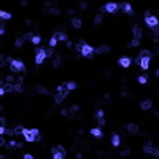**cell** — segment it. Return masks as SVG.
Masks as SVG:
<instances>
[{"mask_svg": "<svg viewBox=\"0 0 159 159\" xmlns=\"http://www.w3.org/2000/svg\"><path fill=\"white\" fill-rule=\"evenodd\" d=\"M24 139L27 140V142H38L40 140L38 129H26V132H24Z\"/></svg>", "mask_w": 159, "mask_h": 159, "instance_id": "obj_1", "label": "cell"}, {"mask_svg": "<svg viewBox=\"0 0 159 159\" xmlns=\"http://www.w3.org/2000/svg\"><path fill=\"white\" fill-rule=\"evenodd\" d=\"M145 22H147V26H148V27H151V29H156L159 26L158 18H156V16H153V14H150V13H147V14H145Z\"/></svg>", "mask_w": 159, "mask_h": 159, "instance_id": "obj_2", "label": "cell"}, {"mask_svg": "<svg viewBox=\"0 0 159 159\" xmlns=\"http://www.w3.org/2000/svg\"><path fill=\"white\" fill-rule=\"evenodd\" d=\"M10 68L13 72H22L24 68V62L22 60H18V59H10Z\"/></svg>", "mask_w": 159, "mask_h": 159, "instance_id": "obj_3", "label": "cell"}, {"mask_svg": "<svg viewBox=\"0 0 159 159\" xmlns=\"http://www.w3.org/2000/svg\"><path fill=\"white\" fill-rule=\"evenodd\" d=\"M94 53H95V49H94L92 46H89V45H86V43L81 45V49H80V54H81V56L92 57V56H94Z\"/></svg>", "mask_w": 159, "mask_h": 159, "instance_id": "obj_4", "label": "cell"}, {"mask_svg": "<svg viewBox=\"0 0 159 159\" xmlns=\"http://www.w3.org/2000/svg\"><path fill=\"white\" fill-rule=\"evenodd\" d=\"M143 151H145L147 154H150V156H156V158H159V148H154L150 142L145 143V147H143Z\"/></svg>", "mask_w": 159, "mask_h": 159, "instance_id": "obj_5", "label": "cell"}, {"mask_svg": "<svg viewBox=\"0 0 159 159\" xmlns=\"http://www.w3.org/2000/svg\"><path fill=\"white\" fill-rule=\"evenodd\" d=\"M48 57L46 54V49H43V48H40V49H37L35 53V64H38V65H41L43 64V60Z\"/></svg>", "mask_w": 159, "mask_h": 159, "instance_id": "obj_6", "label": "cell"}, {"mask_svg": "<svg viewBox=\"0 0 159 159\" xmlns=\"http://www.w3.org/2000/svg\"><path fill=\"white\" fill-rule=\"evenodd\" d=\"M118 8H119L118 3H115V2H108V3L103 7V10H105L107 13H116L118 11Z\"/></svg>", "mask_w": 159, "mask_h": 159, "instance_id": "obj_7", "label": "cell"}, {"mask_svg": "<svg viewBox=\"0 0 159 159\" xmlns=\"http://www.w3.org/2000/svg\"><path fill=\"white\" fill-rule=\"evenodd\" d=\"M95 119H97V123H99L100 126H103V124H105V118H103V110H97V113H95Z\"/></svg>", "mask_w": 159, "mask_h": 159, "instance_id": "obj_8", "label": "cell"}, {"mask_svg": "<svg viewBox=\"0 0 159 159\" xmlns=\"http://www.w3.org/2000/svg\"><path fill=\"white\" fill-rule=\"evenodd\" d=\"M132 34H134V38H139L140 40V38H142V27L135 24L134 29H132Z\"/></svg>", "mask_w": 159, "mask_h": 159, "instance_id": "obj_9", "label": "cell"}, {"mask_svg": "<svg viewBox=\"0 0 159 159\" xmlns=\"http://www.w3.org/2000/svg\"><path fill=\"white\" fill-rule=\"evenodd\" d=\"M153 107V102H151L150 99H147V100H143L142 103H140V108L142 110H150V108Z\"/></svg>", "mask_w": 159, "mask_h": 159, "instance_id": "obj_10", "label": "cell"}, {"mask_svg": "<svg viewBox=\"0 0 159 159\" xmlns=\"http://www.w3.org/2000/svg\"><path fill=\"white\" fill-rule=\"evenodd\" d=\"M127 132H129V134H137V132H139V126L134 123L127 124Z\"/></svg>", "mask_w": 159, "mask_h": 159, "instance_id": "obj_11", "label": "cell"}, {"mask_svg": "<svg viewBox=\"0 0 159 159\" xmlns=\"http://www.w3.org/2000/svg\"><path fill=\"white\" fill-rule=\"evenodd\" d=\"M131 62H132V60L129 59V57H121V59H119V65H121V67H124V68L129 67V65H131Z\"/></svg>", "mask_w": 159, "mask_h": 159, "instance_id": "obj_12", "label": "cell"}, {"mask_svg": "<svg viewBox=\"0 0 159 159\" xmlns=\"http://www.w3.org/2000/svg\"><path fill=\"white\" fill-rule=\"evenodd\" d=\"M54 37L57 38V41H68V40H67V35H65L64 32H56Z\"/></svg>", "mask_w": 159, "mask_h": 159, "instance_id": "obj_13", "label": "cell"}, {"mask_svg": "<svg viewBox=\"0 0 159 159\" xmlns=\"http://www.w3.org/2000/svg\"><path fill=\"white\" fill-rule=\"evenodd\" d=\"M91 135L92 137H97V139H102V131H100L99 127H94V129H91Z\"/></svg>", "mask_w": 159, "mask_h": 159, "instance_id": "obj_14", "label": "cell"}, {"mask_svg": "<svg viewBox=\"0 0 159 159\" xmlns=\"http://www.w3.org/2000/svg\"><path fill=\"white\" fill-rule=\"evenodd\" d=\"M62 154V156H65V150H64V147H60V145H57V147H54L53 148V154Z\"/></svg>", "mask_w": 159, "mask_h": 159, "instance_id": "obj_15", "label": "cell"}, {"mask_svg": "<svg viewBox=\"0 0 159 159\" xmlns=\"http://www.w3.org/2000/svg\"><path fill=\"white\" fill-rule=\"evenodd\" d=\"M119 143H121V137H119L118 134H115L111 137V145H113V147H119Z\"/></svg>", "mask_w": 159, "mask_h": 159, "instance_id": "obj_16", "label": "cell"}, {"mask_svg": "<svg viewBox=\"0 0 159 159\" xmlns=\"http://www.w3.org/2000/svg\"><path fill=\"white\" fill-rule=\"evenodd\" d=\"M45 13H51V14H60V10L56 7H48L46 10H45Z\"/></svg>", "mask_w": 159, "mask_h": 159, "instance_id": "obj_17", "label": "cell"}, {"mask_svg": "<svg viewBox=\"0 0 159 159\" xmlns=\"http://www.w3.org/2000/svg\"><path fill=\"white\" fill-rule=\"evenodd\" d=\"M72 24H73L75 29H81V26H83V22H81L80 18H73V19H72Z\"/></svg>", "mask_w": 159, "mask_h": 159, "instance_id": "obj_18", "label": "cell"}, {"mask_svg": "<svg viewBox=\"0 0 159 159\" xmlns=\"http://www.w3.org/2000/svg\"><path fill=\"white\" fill-rule=\"evenodd\" d=\"M108 51H110V46H107V45H105V46H99L95 49L97 54H103V53H108Z\"/></svg>", "mask_w": 159, "mask_h": 159, "instance_id": "obj_19", "label": "cell"}, {"mask_svg": "<svg viewBox=\"0 0 159 159\" xmlns=\"http://www.w3.org/2000/svg\"><path fill=\"white\" fill-rule=\"evenodd\" d=\"M65 87H67V91L70 92V91H73V89H76V83L75 81H67V83H65Z\"/></svg>", "mask_w": 159, "mask_h": 159, "instance_id": "obj_20", "label": "cell"}, {"mask_svg": "<svg viewBox=\"0 0 159 159\" xmlns=\"http://www.w3.org/2000/svg\"><path fill=\"white\" fill-rule=\"evenodd\" d=\"M24 41H26V37L22 35V37H19V38L14 41V46H16V48H21V46L24 45Z\"/></svg>", "mask_w": 159, "mask_h": 159, "instance_id": "obj_21", "label": "cell"}, {"mask_svg": "<svg viewBox=\"0 0 159 159\" xmlns=\"http://www.w3.org/2000/svg\"><path fill=\"white\" fill-rule=\"evenodd\" d=\"M123 11L127 13V14H132V7H131V3H123Z\"/></svg>", "mask_w": 159, "mask_h": 159, "instance_id": "obj_22", "label": "cell"}, {"mask_svg": "<svg viewBox=\"0 0 159 159\" xmlns=\"http://www.w3.org/2000/svg\"><path fill=\"white\" fill-rule=\"evenodd\" d=\"M35 89L40 92V94H43V95H46L48 92H49V91H48V89H46V87H45V86H41V84H38V86H37Z\"/></svg>", "mask_w": 159, "mask_h": 159, "instance_id": "obj_23", "label": "cell"}, {"mask_svg": "<svg viewBox=\"0 0 159 159\" xmlns=\"http://www.w3.org/2000/svg\"><path fill=\"white\" fill-rule=\"evenodd\" d=\"M0 16H2V19L7 21V19H11V14L8 11H0Z\"/></svg>", "mask_w": 159, "mask_h": 159, "instance_id": "obj_24", "label": "cell"}, {"mask_svg": "<svg viewBox=\"0 0 159 159\" xmlns=\"http://www.w3.org/2000/svg\"><path fill=\"white\" fill-rule=\"evenodd\" d=\"M30 41H32V43H34V45H40V41H41V38H40L38 35H34V37H32V38H30Z\"/></svg>", "mask_w": 159, "mask_h": 159, "instance_id": "obj_25", "label": "cell"}, {"mask_svg": "<svg viewBox=\"0 0 159 159\" xmlns=\"http://www.w3.org/2000/svg\"><path fill=\"white\" fill-rule=\"evenodd\" d=\"M60 62H62V59H60V54H57V56L54 57V67H59Z\"/></svg>", "mask_w": 159, "mask_h": 159, "instance_id": "obj_26", "label": "cell"}, {"mask_svg": "<svg viewBox=\"0 0 159 159\" xmlns=\"http://www.w3.org/2000/svg\"><path fill=\"white\" fill-rule=\"evenodd\" d=\"M139 45H140V40H139V38H134V40L131 41V43H129V46L134 48V46H139Z\"/></svg>", "mask_w": 159, "mask_h": 159, "instance_id": "obj_27", "label": "cell"}, {"mask_svg": "<svg viewBox=\"0 0 159 159\" xmlns=\"http://www.w3.org/2000/svg\"><path fill=\"white\" fill-rule=\"evenodd\" d=\"M56 45H57V38H56V37L53 35V37H51V40H49V46H51V48H54Z\"/></svg>", "mask_w": 159, "mask_h": 159, "instance_id": "obj_28", "label": "cell"}, {"mask_svg": "<svg viewBox=\"0 0 159 159\" xmlns=\"http://www.w3.org/2000/svg\"><path fill=\"white\" fill-rule=\"evenodd\" d=\"M100 22H102V14H100V13H99V14L95 16V19H94V24H95V26H99Z\"/></svg>", "mask_w": 159, "mask_h": 159, "instance_id": "obj_29", "label": "cell"}, {"mask_svg": "<svg viewBox=\"0 0 159 159\" xmlns=\"http://www.w3.org/2000/svg\"><path fill=\"white\" fill-rule=\"evenodd\" d=\"M78 110H80L78 105H70V110H68V113H72V115H73V113H75V111H78Z\"/></svg>", "mask_w": 159, "mask_h": 159, "instance_id": "obj_30", "label": "cell"}, {"mask_svg": "<svg viewBox=\"0 0 159 159\" xmlns=\"http://www.w3.org/2000/svg\"><path fill=\"white\" fill-rule=\"evenodd\" d=\"M137 80H139V83H140V84H145V83H147V80H148V78H147L145 75H140Z\"/></svg>", "mask_w": 159, "mask_h": 159, "instance_id": "obj_31", "label": "cell"}, {"mask_svg": "<svg viewBox=\"0 0 159 159\" xmlns=\"http://www.w3.org/2000/svg\"><path fill=\"white\" fill-rule=\"evenodd\" d=\"M131 154V150H124V151H121V156H129Z\"/></svg>", "mask_w": 159, "mask_h": 159, "instance_id": "obj_32", "label": "cell"}, {"mask_svg": "<svg viewBox=\"0 0 159 159\" xmlns=\"http://www.w3.org/2000/svg\"><path fill=\"white\" fill-rule=\"evenodd\" d=\"M80 8H81V10H84V8H87V3H86V2H81V5H80Z\"/></svg>", "mask_w": 159, "mask_h": 159, "instance_id": "obj_33", "label": "cell"}, {"mask_svg": "<svg viewBox=\"0 0 159 159\" xmlns=\"http://www.w3.org/2000/svg\"><path fill=\"white\" fill-rule=\"evenodd\" d=\"M22 159H34V156H32V154H24Z\"/></svg>", "mask_w": 159, "mask_h": 159, "instance_id": "obj_34", "label": "cell"}, {"mask_svg": "<svg viewBox=\"0 0 159 159\" xmlns=\"http://www.w3.org/2000/svg\"><path fill=\"white\" fill-rule=\"evenodd\" d=\"M54 159H64V156H62V154H57V153H56V154H54Z\"/></svg>", "mask_w": 159, "mask_h": 159, "instance_id": "obj_35", "label": "cell"}, {"mask_svg": "<svg viewBox=\"0 0 159 159\" xmlns=\"http://www.w3.org/2000/svg\"><path fill=\"white\" fill-rule=\"evenodd\" d=\"M156 76H158V78H159V68H158V70H156Z\"/></svg>", "mask_w": 159, "mask_h": 159, "instance_id": "obj_36", "label": "cell"}]
</instances>
